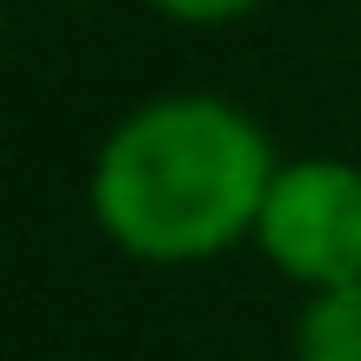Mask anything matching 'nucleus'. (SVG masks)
<instances>
[{
	"instance_id": "f03ea898",
	"label": "nucleus",
	"mask_w": 361,
	"mask_h": 361,
	"mask_svg": "<svg viewBox=\"0 0 361 361\" xmlns=\"http://www.w3.org/2000/svg\"><path fill=\"white\" fill-rule=\"evenodd\" d=\"M255 241L288 281L314 288V295L361 281V168L348 161L274 168Z\"/></svg>"
},
{
	"instance_id": "20e7f679",
	"label": "nucleus",
	"mask_w": 361,
	"mask_h": 361,
	"mask_svg": "<svg viewBox=\"0 0 361 361\" xmlns=\"http://www.w3.org/2000/svg\"><path fill=\"white\" fill-rule=\"evenodd\" d=\"M154 13H168V20H188V27H221V20H241V13H255L261 0H147Z\"/></svg>"
},
{
	"instance_id": "7ed1b4c3",
	"label": "nucleus",
	"mask_w": 361,
	"mask_h": 361,
	"mask_svg": "<svg viewBox=\"0 0 361 361\" xmlns=\"http://www.w3.org/2000/svg\"><path fill=\"white\" fill-rule=\"evenodd\" d=\"M295 361H361V281L322 288L295 328Z\"/></svg>"
},
{
	"instance_id": "f257e3e1",
	"label": "nucleus",
	"mask_w": 361,
	"mask_h": 361,
	"mask_svg": "<svg viewBox=\"0 0 361 361\" xmlns=\"http://www.w3.org/2000/svg\"><path fill=\"white\" fill-rule=\"evenodd\" d=\"M274 180L268 134L214 94L147 101L107 134L87 201L107 241L141 261H201L261 221Z\"/></svg>"
}]
</instances>
